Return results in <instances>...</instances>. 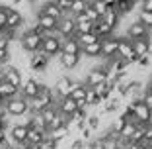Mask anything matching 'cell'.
I'll list each match as a JSON object with an SVG mask.
<instances>
[{"label": "cell", "instance_id": "cell-16", "mask_svg": "<svg viewBox=\"0 0 152 149\" xmlns=\"http://www.w3.org/2000/svg\"><path fill=\"white\" fill-rule=\"evenodd\" d=\"M37 12H39V14H45V16H49V18L57 20V22L64 16V14L57 8V4H55V2H43V4L39 6V10H37Z\"/></svg>", "mask_w": 152, "mask_h": 149}, {"label": "cell", "instance_id": "cell-1", "mask_svg": "<svg viewBox=\"0 0 152 149\" xmlns=\"http://www.w3.org/2000/svg\"><path fill=\"white\" fill-rule=\"evenodd\" d=\"M18 41H20V47H22V51L33 55V53H37V51H41L43 37L37 36V33H33L31 30H26V32H23L22 36L18 37Z\"/></svg>", "mask_w": 152, "mask_h": 149}, {"label": "cell", "instance_id": "cell-3", "mask_svg": "<svg viewBox=\"0 0 152 149\" xmlns=\"http://www.w3.org/2000/svg\"><path fill=\"white\" fill-rule=\"evenodd\" d=\"M86 88H94V86L102 85V82H107V75H105V65H96L92 67L88 73H86V79L84 81Z\"/></svg>", "mask_w": 152, "mask_h": 149}, {"label": "cell", "instance_id": "cell-32", "mask_svg": "<svg viewBox=\"0 0 152 149\" xmlns=\"http://www.w3.org/2000/svg\"><path fill=\"white\" fill-rule=\"evenodd\" d=\"M8 63H12V55H10V51L0 49V67H2V65H8Z\"/></svg>", "mask_w": 152, "mask_h": 149}, {"label": "cell", "instance_id": "cell-19", "mask_svg": "<svg viewBox=\"0 0 152 149\" xmlns=\"http://www.w3.org/2000/svg\"><path fill=\"white\" fill-rule=\"evenodd\" d=\"M133 43V51L137 57H150V41L148 39H134Z\"/></svg>", "mask_w": 152, "mask_h": 149}, {"label": "cell", "instance_id": "cell-6", "mask_svg": "<svg viewBox=\"0 0 152 149\" xmlns=\"http://www.w3.org/2000/svg\"><path fill=\"white\" fill-rule=\"evenodd\" d=\"M26 24V18H23V14L20 12V10L12 8V6H8V12H6V26L4 30H10V32H18L20 27Z\"/></svg>", "mask_w": 152, "mask_h": 149}, {"label": "cell", "instance_id": "cell-20", "mask_svg": "<svg viewBox=\"0 0 152 149\" xmlns=\"http://www.w3.org/2000/svg\"><path fill=\"white\" fill-rule=\"evenodd\" d=\"M45 136H47V133H43V131H37V130H33V128H27V137H26V141L31 145V147H37V145L43 143Z\"/></svg>", "mask_w": 152, "mask_h": 149}, {"label": "cell", "instance_id": "cell-33", "mask_svg": "<svg viewBox=\"0 0 152 149\" xmlns=\"http://www.w3.org/2000/svg\"><path fill=\"white\" fill-rule=\"evenodd\" d=\"M142 100L144 104L148 106V110H152V90H148V88H144V92H142Z\"/></svg>", "mask_w": 152, "mask_h": 149}, {"label": "cell", "instance_id": "cell-28", "mask_svg": "<svg viewBox=\"0 0 152 149\" xmlns=\"http://www.w3.org/2000/svg\"><path fill=\"white\" fill-rule=\"evenodd\" d=\"M88 4H90V2H86V0H72V2H70V12H68V14L78 16V14H82L86 8H88Z\"/></svg>", "mask_w": 152, "mask_h": 149}, {"label": "cell", "instance_id": "cell-2", "mask_svg": "<svg viewBox=\"0 0 152 149\" xmlns=\"http://www.w3.org/2000/svg\"><path fill=\"white\" fill-rule=\"evenodd\" d=\"M4 110H6V114H8L10 118H20V116H26V114H29V106H27V100H26V98H22L20 94L16 96V98L6 100Z\"/></svg>", "mask_w": 152, "mask_h": 149}, {"label": "cell", "instance_id": "cell-29", "mask_svg": "<svg viewBox=\"0 0 152 149\" xmlns=\"http://www.w3.org/2000/svg\"><path fill=\"white\" fill-rule=\"evenodd\" d=\"M57 114H58V112H57V108H55V106H51V108H45L43 112H41V118H43L45 126H49L55 118H57Z\"/></svg>", "mask_w": 152, "mask_h": 149}, {"label": "cell", "instance_id": "cell-25", "mask_svg": "<svg viewBox=\"0 0 152 149\" xmlns=\"http://www.w3.org/2000/svg\"><path fill=\"white\" fill-rule=\"evenodd\" d=\"M76 24V36H82V33H90V32H94V24H90L88 20H74ZM74 36V37H76Z\"/></svg>", "mask_w": 152, "mask_h": 149}, {"label": "cell", "instance_id": "cell-18", "mask_svg": "<svg viewBox=\"0 0 152 149\" xmlns=\"http://www.w3.org/2000/svg\"><path fill=\"white\" fill-rule=\"evenodd\" d=\"M80 59H82V55H64V53H61L58 55V63H61L63 69L72 71V69H76L80 65Z\"/></svg>", "mask_w": 152, "mask_h": 149}, {"label": "cell", "instance_id": "cell-12", "mask_svg": "<svg viewBox=\"0 0 152 149\" xmlns=\"http://www.w3.org/2000/svg\"><path fill=\"white\" fill-rule=\"evenodd\" d=\"M148 33L150 32H148L146 27L134 20V22H131L129 26H127V32H125L123 37H127V39H131V41H134V39H148Z\"/></svg>", "mask_w": 152, "mask_h": 149}, {"label": "cell", "instance_id": "cell-34", "mask_svg": "<svg viewBox=\"0 0 152 149\" xmlns=\"http://www.w3.org/2000/svg\"><path fill=\"white\" fill-rule=\"evenodd\" d=\"M142 143H152V126H144V141Z\"/></svg>", "mask_w": 152, "mask_h": 149}, {"label": "cell", "instance_id": "cell-10", "mask_svg": "<svg viewBox=\"0 0 152 149\" xmlns=\"http://www.w3.org/2000/svg\"><path fill=\"white\" fill-rule=\"evenodd\" d=\"M70 86H72V79L70 77H58L55 81V86H53V94H55V100H61V98H66L70 96Z\"/></svg>", "mask_w": 152, "mask_h": 149}, {"label": "cell", "instance_id": "cell-35", "mask_svg": "<svg viewBox=\"0 0 152 149\" xmlns=\"http://www.w3.org/2000/svg\"><path fill=\"white\" fill-rule=\"evenodd\" d=\"M139 6H140V10H144V12H152V0H142Z\"/></svg>", "mask_w": 152, "mask_h": 149}, {"label": "cell", "instance_id": "cell-13", "mask_svg": "<svg viewBox=\"0 0 152 149\" xmlns=\"http://www.w3.org/2000/svg\"><path fill=\"white\" fill-rule=\"evenodd\" d=\"M102 22L105 24V26H109L115 32V27L119 26L121 18H119V14L115 12V0H107V12L102 16Z\"/></svg>", "mask_w": 152, "mask_h": 149}, {"label": "cell", "instance_id": "cell-39", "mask_svg": "<svg viewBox=\"0 0 152 149\" xmlns=\"http://www.w3.org/2000/svg\"><path fill=\"white\" fill-rule=\"evenodd\" d=\"M29 149H39V145H37V147H29Z\"/></svg>", "mask_w": 152, "mask_h": 149}, {"label": "cell", "instance_id": "cell-5", "mask_svg": "<svg viewBox=\"0 0 152 149\" xmlns=\"http://www.w3.org/2000/svg\"><path fill=\"white\" fill-rule=\"evenodd\" d=\"M76 24H74V16L72 14H64L63 18L58 20V24H57V33L63 39H66V37H74L76 36Z\"/></svg>", "mask_w": 152, "mask_h": 149}, {"label": "cell", "instance_id": "cell-8", "mask_svg": "<svg viewBox=\"0 0 152 149\" xmlns=\"http://www.w3.org/2000/svg\"><path fill=\"white\" fill-rule=\"evenodd\" d=\"M39 86H41V82L37 81L35 77L26 79V81L22 82V88H20V96L26 98V100H33L37 94H39Z\"/></svg>", "mask_w": 152, "mask_h": 149}, {"label": "cell", "instance_id": "cell-31", "mask_svg": "<svg viewBox=\"0 0 152 149\" xmlns=\"http://www.w3.org/2000/svg\"><path fill=\"white\" fill-rule=\"evenodd\" d=\"M92 133H94L92 130H88V128H82V130H80V139L84 141V143H88V141L94 139V137H92Z\"/></svg>", "mask_w": 152, "mask_h": 149}, {"label": "cell", "instance_id": "cell-11", "mask_svg": "<svg viewBox=\"0 0 152 149\" xmlns=\"http://www.w3.org/2000/svg\"><path fill=\"white\" fill-rule=\"evenodd\" d=\"M8 133V139L10 143L16 147V145L23 143L27 137V126L26 124H14V126H10V131H6Z\"/></svg>", "mask_w": 152, "mask_h": 149}, {"label": "cell", "instance_id": "cell-4", "mask_svg": "<svg viewBox=\"0 0 152 149\" xmlns=\"http://www.w3.org/2000/svg\"><path fill=\"white\" fill-rule=\"evenodd\" d=\"M117 57L123 59V61H127L129 65L139 61V57H137L134 51H133L131 39H127V37H117Z\"/></svg>", "mask_w": 152, "mask_h": 149}, {"label": "cell", "instance_id": "cell-36", "mask_svg": "<svg viewBox=\"0 0 152 149\" xmlns=\"http://www.w3.org/2000/svg\"><path fill=\"white\" fill-rule=\"evenodd\" d=\"M6 143H10L8 133H6V131H0V147H2V145H6Z\"/></svg>", "mask_w": 152, "mask_h": 149}, {"label": "cell", "instance_id": "cell-27", "mask_svg": "<svg viewBox=\"0 0 152 149\" xmlns=\"http://www.w3.org/2000/svg\"><path fill=\"white\" fill-rule=\"evenodd\" d=\"M86 128L92 131H98L99 128H102V118L98 116V114H88V118H86Z\"/></svg>", "mask_w": 152, "mask_h": 149}, {"label": "cell", "instance_id": "cell-38", "mask_svg": "<svg viewBox=\"0 0 152 149\" xmlns=\"http://www.w3.org/2000/svg\"><path fill=\"white\" fill-rule=\"evenodd\" d=\"M4 104H6V100L2 98V96H0V108H4Z\"/></svg>", "mask_w": 152, "mask_h": 149}, {"label": "cell", "instance_id": "cell-21", "mask_svg": "<svg viewBox=\"0 0 152 149\" xmlns=\"http://www.w3.org/2000/svg\"><path fill=\"white\" fill-rule=\"evenodd\" d=\"M134 6H137V2H131V0H115V12L119 14V18L131 14Z\"/></svg>", "mask_w": 152, "mask_h": 149}, {"label": "cell", "instance_id": "cell-14", "mask_svg": "<svg viewBox=\"0 0 152 149\" xmlns=\"http://www.w3.org/2000/svg\"><path fill=\"white\" fill-rule=\"evenodd\" d=\"M102 57L105 59V61L117 57V37L115 36L102 39Z\"/></svg>", "mask_w": 152, "mask_h": 149}, {"label": "cell", "instance_id": "cell-9", "mask_svg": "<svg viewBox=\"0 0 152 149\" xmlns=\"http://www.w3.org/2000/svg\"><path fill=\"white\" fill-rule=\"evenodd\" d=\"M61 43H63V37H43L41 53H45L47 57H58L61 55Z\"/></svg>", "mask_w": 152, "mask_h": 149}, {"label": "cell", "instance_id": "cell-22", "mask_svg": "<svg viewBox=\"0 0 152 149\" xmlns=\"http://www.w3.org/2000/svg\"><path fill=\"white\" fill-rule=\"evenodd\" d=\"M99 141H102V149H119L123 145L119 136H103L99 137Z\"/></svg>", "mask_w": 152, "mask_h": 149}, {"label": "cell", "instance_id": "cell-37", "mask_svg": "<svg viewBox=\"0 0 152 149\" xmlns=\"http://www.w3.org/2000/svg\"><path fill=\"white\" fill-rule=\"evenodd\" d=\"M6 128H8V124L4 120H0V131H6Z\"/></svg>", "mask_w": 152, "mask_h": 149}, {"label": "cell", "instance_id": "cell-26", "mask_svg": "<svg viewBox=\"0 0 152 149\" xmlns=\"http://www.w3.org/2000/svg\"><path fill=\"white\" fill-rule=\"evenodd\" d=\"M137 22L142 24L144 27H146L148 32L152 30V12H144V10H139V14H137Z\"/></svg>", "mask_w": 152, "mask_h": 149}, {"label": "cell", "instance_id": "cell-23", "mask_svg": "<svg viewBox=\"0 0 152 149\" xmlns=\"http://www.w3.org/2000/svg\"><path fill=\"white\" fill-rule=\"evenodd\" d=\"M20 94L18 88H14L12 85H8L6 81H0V96L4 100H10V98H16V96Z\"/></svg>", "mask_w": 152, "mask_h": 149}, {"label": "cell", "instance_id": "cell-7", "mask_svg": "<svg viewBox=\"0 0 152 149\" xmlns=\"http://www.w3.org/2000/svg\"><path fill=\"white\" fill-rule=\"evenodd\" d=\"M49 61H51V57H47L45 53L37 51V53L29 55L27 65H29V69H31L33 73H41V75H45V71H47V67H49Z\"/></svg>", "mask_w": 152, "mask_h": 149}, {"label": "cell", "instance_id": "cell-15", "mask_svg": "<svg viewBox=\"0 0 152 149\" xmlns=\"http://www.w3.org/2000/svg\"><path fill=\"white\" fill-rule=\"evenodd\" d=\"M57 24H58L57 20L49 18V16H45V14H39V12L35 14V26H39L45 33H47V32H53V30H57Z\"/></svg>", "mask_w": 152, "mask_h": 149}, {"label": "cell", "instance_id": "cell-17", "mask_svg": "<svg viewBox=\"0 0 152 149\" xmlns=\"http://www.w3.org/2000/svg\"><path fill=\"white\" fill-rule=\"evenodd\" d=\"M61 53H64V55H80L82 47L78 45V41H76L74 37H66V39H63V43H61Z\"/></svg>", "mask_w": 152, "mask_h": 149}, {"label": "cell", "instance_id": "cell-30", "mask_svg": "<svg viewBox=\"0 0 152 149\" xmlns=\"http://www.w3.org/2000/svg\"><path fill=\"white\" fill-rule=\"evenodd\" d=\"M90 6L94 8V12L98 14L99 18H102L103 14L107 12V0H103V2H90Z\"/></svg>", "mask_w": 152, "mask_h": 149}, {"label": "cell", "instance_id": "cell-24", "mask_svg": "<svg viewBox=\"0 0 152 149\" xmlns=\"http://www.w3.org/2000/svg\"><path fill=\"white\" fill-rule=\"evenodd\" d=\"M66 136H70L68 126H63V128H57V130L47 131V137H49V139H53V141H57V143H61V141H63Z\"/></svg>", "mask_w": 152, "mask_h": 149}]
</instances>
